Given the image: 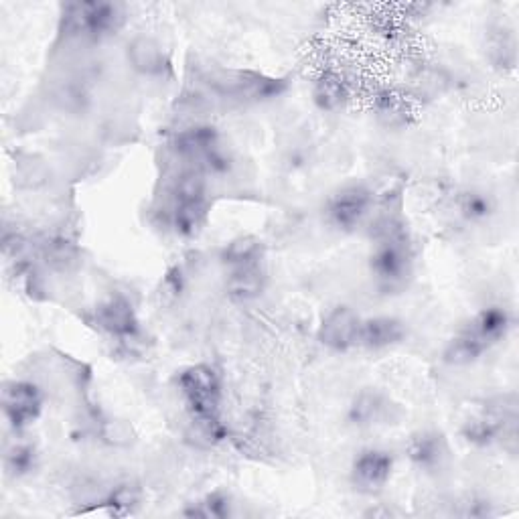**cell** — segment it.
Here are the masks:
<instances>
[{"label":"cell","mask_w":519,"mask_h":519,"mask_svg":"<svg viewBox=\"0 0 519 519\" xmlns=\"http://www.w3.org/2000/svg\"><path fill=\"white\" fill-rule=\"evenodd\" d=\"M179 388L203 438L209 442L224 438L226 428L219 420L221 380L215 369L207 363H197L183 369L179 376Z\"/></svg>","instance_id":"obj_1"},{"label":"cell","mask_w":519,"mask_h":519,"mask_svg":"<svg viewBox=\"0 0 519 519\" xmlns=\"http://www.w3.org/2000/svg\"><path fill=\"white\" fill-rule=\"evenodd\" d=\"M414 254L404 226L396 219H384L369 268L384 290H398L412 276Z\"/></svg>","instance_id":"obj_2"},{"label":"cell","mask_w":519,"mask_h":519,"mask_svg":"<svg viewBox=\"0 0 519 519\" xmlns=\"http://www.w3.org/2000/svg\"><path fill=\"white\" fill-rule=\"evenodd\" d=\"M509 327L511 321L503 309L491 307L481 311L449 343L447 351H444V361L453 365H467L477 361L501 339H505Z\"/></svg>","instance_id":"obj_3"},{"label":"cell","mask_w":519,"mask_h":519,"mask_svg":"<svg viewBox=\"0 0 519 519\" xmlns=\"http://www.w3.org/2000/svg\"><path fill=\"white\" fill-rule=\"evenodd\" d=\"M124 25V13L110 3H73L65 7L63 27L71 37L100 41Z\"/></svg>","instance_id":"obj_4"},{"label":"cell","mask_w":519,"mask_h":519,"mask_svg":"<svg viewBox=\"0 0 519 519\" xmlns=\"http://www.w3.org/2000/svg\"><path fill=\"white\" fill-rule=\"evenodd\" d=\"M372 191L363 185H351L337 191L327 203V217L331 224L341 232H351L367 217L372 209Z\"/></svg>","instance_id":"obj_5"},{"label":"cell","mask_w":519,"mask_h":519,"mask_svg":"<svg viewBox=\"0 0 519 519\" xmlns=\"http://www.w3.org/2000/svg\"><path fill=\"white\" fill-rule=\"evenodd\" d=\"M43 410V396L31 382H9L3 390V412L15 430L31 426Z\"/></svg>","instance_id":"obj_6"},{"label":"cell","mask_w":519,"mask_h":519,"mask_svg":"<svg viewBox=\"0 0 519 519\" xmlns=\"http://www.w3.org/2000/svg\"><path fill=\"white\" fill-rule=\"evenodd\" d=\"M394 459L390 453L380 449L363 451L351 467V481L353 487L361 493L374 495L386 487V483L392 477Z\"/></svg>","instance_id":"obj_7"},{"label":"cell","mask_w":519,"mask_h":519,"mask_svg":"<svg viewBox=\"0 0 519 519\" xmlns=\"http://www.w3.org/2000/svg\"><path fill=\"white\" fill-rule=\"evenodd\" d=\"M361 319L349 307L333 309L319 327V343L333 351H347L357 347Z\"/></svg>","instance_id":"obj_8"},{"label":"cell","mask_w":519,"mask_h":519,"mask_svg":"<svg viewBox=\"0 0 519 519\" xmlns=\"http://www.w3.org/2000/svg\"><path fill=\"white\" fill-rule=\"evenodd\" d=\"M96 323L104 333L120 341H130L138 335V319L134 307L124 296H112V299L102 303L96 309Z\"/></svg>","instance_id":"obj_9"},{"label":"cell","mask_w":519,"mask_h":519,"mask_svg":"<svg viewBox=\"0 0 519 519\" xmlns=\"http://www.w3.org/2000/svg\"><path fill=\"white\" fill-rule=\"evenodd\" d=\"M408 457L422 471H436L449 457L447 440L434 430H420L408 442Z\"/></svg>","instance_id":"obj_10"},{"label":"cell","mask_w":519,"mask_h":519,"mask_svg":"<svg viewBox=\"0 0 519 519\" xmlns=\"http://www.w3.org/2000/svg\"><path fill=\"white\" fill-rule=\"evenodd\" d=\"M406 337V327L394 317H374L361 321L357 345L365 349H388L402 343Z\"/></svg>","instance_id":"obj_11"},{"label":"cell","mask_w":519,"mask_h":519,"mask_svg":"<svg viewBox=\"0 0 519 519\" xmlns=\"http://www.w3.org/2000/svg\"><path fill=\"white\" fill-rule=\"evenodd\" d=\"M286 84L282 80L258 76V73H234L228 78V92L238 96L240 100H270L284 92Z\"/></svg>","instance_id":"obj_12"},{"label":"cell","mask_w":519,"mask_h":519,"mask_svg":"<svg viewBox=\"0 0 519 519\" xmlns=\"http://www.w3.org/2000/svg\"><path fill=\"white\" fill-rule=\"evenodd\" d=\"M264 286H266V274L262 270V262L232 268L226 282L230 299L240 303L258 299V296L264 292Z\"/></svg>","instance_id":"obj_13"},{"label":"cell","mask_w":519,"mask_h":519,"mask_svg":"<svg viewBox=\"0 0 519 519\" xmlns=\"http://www.w3.org/2000/svg\"><path fill=\"white\" fill-rule=\"evenodd\" d=\"M392 404L390 400L376 392V390H363L355 396L351 408H349V418L355 426H376V424H386L390 416Z\"/></svg>","instance_id":"obj_14"},{"label":"cell","mask_w":519,"mask_h":519,"mask_svg":"<svg viewBox=\"0 0 519 519\" xmlns=\"http://www.w3.org/2000/svg\"><path fill=\"white\" fill-rule=\"evenodd\" d=\"M175 213H173V226L177 234L185 238L197 236L205 221H207V197L197 195V197H175Z\"/></svg>","instance_id":"obj_15"},{"label":"cell","mask_w":519,"mask_h":519,"mask_svg":"<svg viewBox=\"0 0 519 519\" xmlns=\"http://www.w3.org/2000/svg\"><path fill=\"white\" fill-rule=\"evenodd\" d=\"M128 59L134 65V69H138L142 73H151V76H157V73H161L165 63H167L161 45L153 39H146V37L136 39L128 47Z\"/></svg>","instance_id":"obj_16"},{"label":"cell","mask_w":519,"mask_h":519,"mask_svg":"<svg viewBox=\"0 0 519 519\" xmlns=\"http://www.w3.org/2000/svg\"><path fill=\"white\" fill-rule=\"evenodd\" d=\"M313 98L315 104L321 110L333 112L337 108H341L347 100V84L345 80L335 71H325L323 76L315 82V90H313Z\"/></svg>","instance_id":"obj_17"},{"label":"cell","mask_w":519,"mask_h":519,"mask_svg":"<svg viewBox=\"0 0 519 519\" xmlns=\"http://www.w3.org/2000/svg\"><path fill=\"white\" fill-rule=\"evenodd\" d=\"M185 515L199 519H226L232 515V499L224 491H213L203 499L189 503Z\"/></svg>","instance_id":"obj_18"},{"label":"cell","mask_w":519,"mask_h":519,"mask_svg":"<svg viewBox=\"0 0 519 519\" xmlns=\"http://www.w3.org/2000/svg\"><path fill=\"white\" fill-rule=\"evenodd\" d=\"M224 262L230 268L262 262V242L254 236H240L232 240L224 250Z\"/></svg>","instance_id":"obj_19"},{"label":"cell","mask_w":519,"mask_h":519,"mask_svg":"<svg viewBox=\"0 0 519 519\" xmlns=\"http://www.w3.org/2000/svg\"><path fill=\"white\" fill-rule=\"evenodd\" d=\"M37 467V451L29 442H15L5 451V469L13 477L33 473Z\"/></svg>","instance_id":"obj_20"},{"label":"cell","mask_w":519,"mask_h":519,"mask_svg":"<svg viewBox=\"0 0 519 519\" xmlns=\"http://www.w3.org/2000/svg\"><path fill=\"white\" fill-rule=\"evenodd\" d=\"M140 503H142V493L136 485L130 483L118 485L106 499V507L114 517H128L136 513Z\"/></svg>","instance_id":"obj_21"},{"label":"cell","mask_w":519,"mask_h":519,"mask_svg":"<svg viewBox=\"0 0 519 519\" xmlns=\"http://www.w3.org/2000/svg\"><path fill=\"white\" fill-rule=\"evenodd\" d=\"M378 114L390 126H398V124H404L406 118L410 116V106L404 96H400L396 92H384L378 100Z\"/></svg>","instance_id":"obj_22"},{"label":"cell","mask_w":519,"mask_h":519,"mask_svg":"<svg viewBox=\"0 0 519 519\" xmlns=\"http://www.w3.org/2000/svg\"><path fill=\"white\" fill-rule=\"evenodd\" d=\"M459 209H461V215L471 219V221H477V219H483L487 215H491L493 211V203L489 197H485V193H477V191H469L461 197L459 201Z\"/></svg>","instance_id":"obj_23"}]
</instances>
